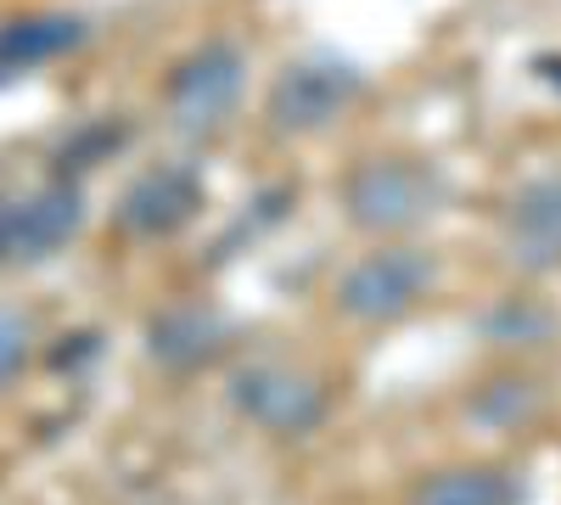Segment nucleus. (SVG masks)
I'll use <instances>...</instances> for the list:
<instances>
[{"label": "nucleus", "mask_w": 561, "mask_h": 505, "mask_svg": "<svg viewBox=\"0 0 561 505\" xmlns=\"http://www.w3.org/2000/svg\"><path fill=\"white\" fill-rule=\"evenodd\" d=\"M343 203H348V219L359 225V231L393 237V231H410V225L438 214L444 180L421 158H365L348 174Z\"/></svg>", "instance_id": "1"}, {"label": "nucleus", "mask_w": 561, "mask_h": 505, "mask_svg": "<svg viewBox=\"0 0 561 505\" xmlns=\"http://www.w3.org/2000/svg\"><path fill=\"white\" fill-rule=\"evenodd\" d=\"M242 84H248V57L230 39H208L203 51L174 62L169 90H163L169 118L185 135H208V129H219L230 118V107L242 102Z\"/></svg>", "instance_id": "2"}, {"label": "nucleus", "mask_w": 561, "mask_h": 505, "mask_svg": "<svg viewBox=\"0 0 561 505\" xmlns=\"http://www.w3.org/2000/svg\"><path fill=\"white\" fill-rule=\"evenodd\" d=\"M359 96V73L337 57H304V62H287L270 84V124L280 135H314L332 118H343Z\"/></svg>", "instance_id": "3"}, {"label": "nucleus", "mask_w": 561, "mask_h": 505, "mask_svg": "<svg viewBox=\"0 0 561 505\" xmlns=\"http://www.w3.org/2000/svg\"><path fill=\"white\" fill-rule=\"evenodd\" d=\"M433 287V259L415 248H377L365 253L343 282H337V303L354 320H399L404 309H415Z\"/></svg>", "instance_id": "4"}, {"label": "nucleus", "mask_w": 561, "mask_h": 505, "mask_svg": "<svg viewBox=\"0 0 561 505\" xmlns=\"http://www.w3.org/2000/svg\"><path fill=\"white\" fill-rule=\"evenodd\" d=\"M230 399H237V410L248 422H259L264 433H309L320 416H325V393L314 377L293 371V365H248V371H237V382H230Z\"/></svg>", "instance_id": "5"}, {"label": "nucleus", "mask_w": 561, "mask_h": 505, "mask_svg": "<svg viewBox=\"0 0 561 505\" xmlns=\"http://www.w3.org/2000/svg\"><path fill=\"white\" fill-rule=\"evenodd\" d=\"M203 208V180L185 169V163H163V169H147L124 192L118 203V219L129 225L135 237H169L180 231L185 219Z\"/></svg>", "instance_id": "6"}, {"label": "nucleus", "mask_w": 561, "mask_h": 505, "mask_svg": "<svg viewBox=\"0 0 561 505\" xmlns=\"http://www.w3.org/2000/svg\"><path fill=\"white\" fill-rule=\"evenodd\" d=\"M84 219V203L73 186H45L18 208H0V253L12 259H45L57 253Z\"/></svg>", "instance_id": "7"}, {"label": "nucleus", "mask_w": 561, "mask_h": 505, "mask_svg": "<svg viewBox=\"0 0 561 505\" xmlns=\"http://www.w3.org/2000/svg\"><path fill=\"white\" fill-rule=\"evenodd\" d=\"M505 248L534 269L561 264V174H545L523 186L505 208Z\"/></svg>", "instance_id": "8"}, {"label": "nucleus", "mask_w": 561, "mask_h": 505, "mask_svg": "<svg viewBox=\"0 0 561 505\" xmlns=\"http://www.w3.org/2000/svg\"><path fill=\"white\" fill-rule=\"evenodd\" d=\"M410 505H517V489H511L505 472L489 467H460V472H438L415 489Z\"/></svg>", "instance_id": "9"}, {"label": "nucleus", "mask_w": 561, "mask_h": 505, "mask_svg": "<svg viewBox=\"0 0 561 505\" xmlns=\"http://www.w3.org/2000/svg\"><path fill=\"white\" fill-rule=\"evenodd\" d=\"M79 45V23L73 18H18L0 28V62H51L62 51H73Z\"/></svg>", "instance_id": "10"}, {"label": "nucleus", "mask_w": 561, "mask_h": 505, "mask_svg": "<svg viewBox=\"0 0 561 505\" xmlns=\"http://www.w3.org/2000/svg\"><path fill=\"white\" fill-rule=\"evenodd\" d=\"M214 337H219V326H214L208 314L180 309V314H163L158 326H152V354L169 359V365H197V359L214 354Z\"/></svg>", "instance_id": "11"}, {"label": "nucleus", "mask_w": 561, "mask_h": 505, "mask_svg": "<svg viewBox=\"0 0 561 505\" xmlns=\"http://www.w3.org/2000/svg\"><path fill=\"white\" fill-rule=\"evenodd\" d=\"M28 359V320L18 309H0V382Z\"/></svg>", "instance_id": "12"}]
</instances>
